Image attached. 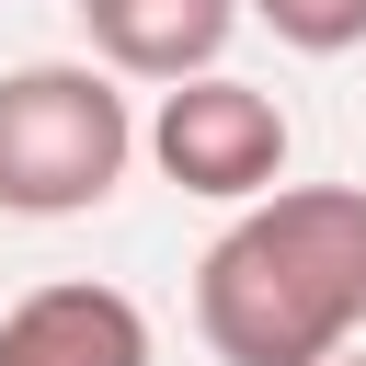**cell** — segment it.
Returning <instances> with one entry per match:
<instances>
[{
	"mask_svg": "<svg viewBox=\"0 0 366 366\" xmlns=\"http://www.w3.org/2000/svg\"><path fill=\"white\" fill-rule=\"evenodd\" d=\"M217 366H332L366 332V183H274L194 263Z\"/></svg>",
	"mask_w": 366,
	"mask_h": 366,
	"instance_id": "6da1fadb",
	"label": "cell"
},
{
	"mask_svg": "<svg viewBox=\"0 0 366 366\" xmlns=\"http://www.w3.org/2000/svg\"><path fill=\"white\" fill-rule=\"evenodd\" d=\"M137 160V114L114 69L34 57L0 69V217H92Z\"/></svg>",
	"mask_w": 366,
	"mask_h": 366,
	"instance_id": "7a4b0ae2",
	"label": "cell"
},
{
	"mask_svg": "<svg viewBox=\"0 0 366 366\" xmlns=\"http://www.w3.org/2000/svg\"><path fill=\"white\" fill-rule=\"evenodd\" d=\"M137 149L160 160V183L206 194V206H252L286 183V103L229 80V69H194L160 92V114L137 126Z\"/></svg>",
	"mask_w": 366,
	"mask_h": 366,
	"instance_id": "3957f363",
	"label": "cell"
},
{
	"mask_svg": "<svg viewBox=\"0 0 366 366\" xmlns=\"http://www.w3.org/2000/svg\"><path fill=\"white\" fill-rule=\"evenodd\" d=\"M0 366H149V309L103 274H57L0 309Z\"/></svg>",
	"mask_w": 366,
	"mask_h": 366,
	"instance_id": "277c9868",
	"label": "cell"
},
{
	"mask_svg": "<svg viewBox=\"0 0 366 366\" xmlns=\"http://www.w3.org/2000/svg\"><path fill=\"white\" fill-rule=\"evenodd\" d=\"M80 11V34H92V69H114V80H194V69H217V46H229V23H240V0H69Z\"/></svg>",
	"mask_w": 366,
	"mask_h": 366,
	"instance_id": "5b68a950",
	"label": "cell"
},
{
	"mask_svg": "<svg viewBox=\"0 0 366 366\" xmlns=\"http://www.w3.org/2000/svg\"><path fill=\"white\" fill-rule=\"evenodd\" d=\"M274 46H297V57H343V46H366V0H240Z\"/></svg>",
	"mask_w": 366,
	"mask_h": 366,
	"instance_id": "8992f818",
	"label": "cell"
},
{
	"mask_svg": "<svg viewBox=\"0 0 366 366\" xmlns=\"http://www.w3.org/2000/svg\"><path fill=\"white\" fill-rule=\"evenodd\" d=\"M332 366H366V355H332Z\"/></svg>",
	"mask_w": 366,
	"mask_h": 366,
	"instance_id": "52a82bcc",
	"label": "cell"
}]
</instances>
